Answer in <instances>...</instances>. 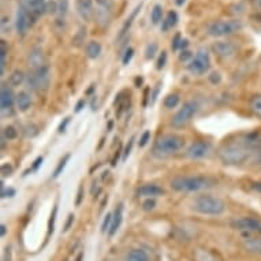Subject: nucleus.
Masks as SVG:
<instances>
[{"label":"nucleus","mask_w":261,"mask_h":261,"mask_svg":"<svg viewBox=\"0 0 261 261\" xmlns=\"http://www.w3.org/2000/svg\"><path fill=\"white\" fill-rule=\"evenodd\" d=\"M252 149L245 145V142L234 141L224 144L219 150V158L227 166H240L250 158Z\"/></svg>","instance_id":"1"},{"label":"nucleus","mask_w":261,"mask_h":261,"mask_svg":"<svg viewBox=\"0 0 261 261\" xmlns=\"http://www.w3.org/2000/svg\"><path fill=\"white\" fill-rule=\"evenodd\" d=\"M216 182L214 178L205 175L176 176L171 180V189L180 193H192L214 188Z\"/></svg>","instance_id":"2"},{"label":"nucleus","mask_w":261,"mask_h":261,"mask_svg":"<svg viewBox=\"0 0 261 261\" xmlns=\"http://www.w3.org/2000/svg\"><path fill=\"white\" fill-rule=\"evenodd\" d=\"M184 144V137H180L178 134H166V136L158 138V141L154 142L152 152L159 159L168 158V156H171V154L182 149Z\"/></svg>","instance_id":"3"},{"label":"nucleus","mask_w":261,"mask_h":261,"mask_svg":"<svg viewBox=\"0 0 261 261\" xmlns=\"http://www.w3.org/2000/svg\"><path fill=\"white\" fill-rule=\"evenodd\" d=\"M192 208L201 215L219 216L226 211V204L219 197H215L211 194H202L194 198Z\"/></svg>","instance_id":"4"},{"label":"nucleus","mask_w":261,"mask_h":261,"mask_svg":"<svg viewBox=\"0 0 261 261\" xmlns=\"http://www.w3.org/2000/svg\"><path fill=\"white\" fill-rule=\"evenodd\" d=\"M244 28V23L240 19H228V21H216L208 26V35L212 37H224L231 36L240 32Z\"/></svg>","instance_id":"5"},{"label":"nucleus","mask_w":261,"mask_h":261,"mask_svg":"<svg viewBox=\"0 0 261 261\" xmlns=\"http://www.w3.org/2000/svg\"><path fill=\"white\" fill-rule=\"evenodd\" d=\"M49 81H51V75L47 64L37 70H32L28 75V85L35 90H47Z\"/></svg>","instance_id":"6"},{"label":"nucleus","mask_w":261,"mask_h":261,"mask_svg":"<svg viewBox=\"0 0 261 261\" xmlns=\"http://www.w3.org/2000/svg\"><path fill=\"white\" fill-rule=\"evenodd\" d=\"M198 111V104L197 101L194 100H190V101H186V103L182 106L179 111L176 112L174 118H172V126L175 128H180L186 126V124L193 119V116L196 115Z\"/></svg>","instance_id":"7"},{"label":"nucleus","mask_w":261,"mask_h":261,"mask_svg":"<svg viewBox=\"0 0 261 261\" xmlns=\"http://www.w3.org/2000/svg\"><path fill=\"white\" fill-rule=\"evenodd\" d=\"M211 67L210 52L206 48H200L193 60L188 64L189 71L194 75H202L205 74Z\"/></svg>","instance_id":"8"},{"label":"nucleus","mask_w":261,"mask_h":261,"mask_svg":"<svg viewBox=\"0 0 261 261\" xmlns=\"http://www.w3.org/2000/svg\"><path fill=\"white\" fill-rule=\"evenodd\" d=\"M230 226L234 230L244 232H252V234H260L261 236V219L244 216V218L232 219Z\"/></svg>","instance_id":"9"},{"label":"nucleus","mask_w":261,"mask_h":261,"mask_svg":"<svg viewBox=\"0 0 261 261\" xmlns=\"http://www.w3.org/2000/svg\"><path fill=\"white\" fill-rule=\"evenodd\" d=\"M32 21H33V18H32V13H29V10L23 6L19 7L17 11V19H15V28H17L18 35H26V32L33 23Z\"/></svg>","instance_id":"10"},{"label":"nucleus","mask_w":261,"mask_h":261,"mask_svg":"<svg viewBox=\"0 0 261 261\" xmlns=\"http://www.w3.org/2000/svg\"><path fill=\"white\" fill-rule=\"evenodd\" d=\"M15 103V97H14L13 90L7 88L6 85L2 86V92H0V107H2V114L3 115H13V107Z\"/></svg>","instance_id":"11"},{"label":"nucleus","mask_w":261,"mask_h":261,"mask_svg":"<svg viewBox=\"0 0 261 261\" xmlns=\"http://www.w3.org/2000/svg\"><path fill=\"white\" fill-rule=\"evenodd\" d=\"M211 150V144L206 141H196L189 146L188 156L190 159H202L205 158Z\"/></svg>","instance_id":"12"},{"label":"nucleus","mask_w":261,"mask_h":261,"mask_svg":"<svg viewBox=\"0 0 261 261\" xmlns=\"http://www.w3.org/2000/svg\"><path fill=\"white\" fill-rule=\"evenodd\" d=\"M214 52L218 56L223 58V59H228L231 58L236 54L237 48L234 44L227 43V41H218V43L214 44Z\"/></svg>","instance_id":"13"},{"label":"nucleus","mask_w":261,"mask_h":261,"mask_svg":"<svg viewBox=\"0 0 261 261\" xmlns=\"http://www.w3.org/2000/svg\"><path fill=\"white\" fill-rule=\"evenodd\" d=\"M242 248L250 254L261 256V236H249L242 241Z\"/></svg>","instance_id":"14"},{"label":"nucleus","mask_w":261,"mask_h":261,"mask_svg":"<svg viewBox=\"0 0 261 261\" xmlns=\"http://www.w3.org/2000/svg\"><path fill=\"white\" fill-rule=\"evenodd\" d=\"M77 11L84 21H90L94 15L92 0H77Z\"/></svg>","instance_id":"15"},{"label":"nucleus","mask_w":261,"mask_h":261,"mask_svg":"<svg viewBox=\"0 0 261 261\" xmlns=\"http://www.w3.org/2000/svg\"><path fill=\"white\" fill-rule=\"evenodd\" d=\"M137 193L140 197L154 198V197H159V196H163V194H164V190H163L160 186H158V185L146 184L138 189Z\"/></svg>","instance_id":"16"},{"label":"nucleus","mask_w":261,"mask_h":261,"mask_svg":"<svg viewBox=\"0 0 261 261\" xmlns=\"http://www.w3.org/2000/svg\"><path fill=\"white\" fill-rule=\"evenodd\" d=\"M29 66L32 70H37L40 67L45 66V58H44L43 49L41 48H35L29 54Z\"/></svg>","instance_id":"17"},{"label":"nucleus","mask_w":261,"mask_h":261,"mask_svg":"<svg viewBox=\"0 0 261 261\" xmlns=\"http://www.w3.org/2000/svg\"><path fill=\"white\" fill-rule=\"evenodd\" d=\"M15 103H17L18 110L21 112L29 111V108L32 107V97H30V94L28 93V92L22 90V92H19V93L17 94Z\"/></svg>","instance_id":"18"},{"label":"nucleus","mask_w":261,"mask_h":261,"mask_svg":"<svg viewBox=\"0 0 261 261\" xmlns=\"http://www.w3.org/2000/svg\"><path fill=\"white\" fill-rule=\"evenodd\" d=\"M194 260L196 261H222L214 252H211L208 249L197 248L193 253Z\"/></svg>","instance_id":"19"},{"label":"nucleus","mask_w":261,"mask_h":261,"mask_svg":"<svg viewBox=\"0 0 261 261\" xmlns=\"http://www.w3.org/2000/svg\"><path fill=\"white\" fill-rule=\"evenodd\" d=\"M122 219H123V205L120 204V205L115 210V212H114L112 224H111V228H110V231H108V236L110 237L115 236V232L119 230L120 224H122Z\"/></svg>","instance_id":"20"},{"label":"nucleus","mask_w":261,"mask_h":261,"mask_svg":"<svg viewBox=\"0 0 261 261\" xmlns=\"http://www.w3.org/2000/svg\"><path fill=\"white\" fill-rule=\"evenodd\" d=\"M85 52L89 59H97L101 54V44L99 41H89L86 44Z\"/></svg>","instance_id":"21"},{"label":"nucleus","mask_w":261,"mask_h":261,"mask_svg":"<svg viewBox=\"0 0 261 261\" xmlns=\"http://www.w3.org/2000/svg\"><path fill=\"white\" fill-rule=\"evenodd\" d=\"M126 261H150V258L145 250H142V249H133V250H130L127 253Z\"/></svg>","instance_id":"22"},{"label":"nucleus","mask_w":261,"mask_h":261,"mask_svg":"<svg viewBox=\"0 0 261 261\" xmlns=\"http://www.w3.org/2000/svg\"><path fill=\"white\" fill-rule=\"evenodd\" d=\"M141 7H142V3H140V5H138L137 7H136V9L133 10V13L130 14V17H128L127 19H126V22H124L123 28H122V30H120L119 39H122V37H123V36L126 35V33H127L128 29H130V26H132V23H133V21H134V19H136V17H137V15H138V13L141 11Z\"/></svg>","instance_id":"23"},{"label":"nucleus","mask_w":261,"mask_h":261,"mask_svg":"<svg viewBox=\"0 0 261 261\" xmlns=\"http://www.w3.org/2000/svg\"><path fill=\"white\" fill-rule=\"evenodd\" d=\"M249 108L253 112V115L261 119V94H254L249 100Z\"/></svg>","instance_id":"24"},{"label":"nucleus","mask_w":261,"mask_h":261,"mask_svg":"<svg viewBox=\"0 0 261 261\" xmlns=\"http://www.w3.org/2000/svg\"><path fill=\"white\" fill-rule=\"evenodd\" d=\"M25 78H26V75L23 71H21V70H15V71H13V73H11V75H10L9 84L13 86V88H17V86H19L23 84Z\"/></svg>","instance_id":"25"},{"label":"nucleus","mask_w":261,"mask_h":261,"mask_svg":"<svg viewBox=\"0 0 261 261\" xmlns=\"http://www.w3.org/2000/svg\"><path fill=\"white\" fill-rule=\"evenodd\" d=\"M178 23V14L175 11H170L167 14V18L163 21V26H162V30L163 32H167L168 29H171L174 26Z\"/></svg>","instance_id":"26"},{"label":"nucleus","mask_w":261,"mask_h":261,"mask_svg":"<svg viewBox=\"0 0 261 261\" xmlns=\"http://www.w3.org/2000/svg\"><path fill=\"white\" fill-rule=\"evenodd\" d=\"M163 18V7L162 5H154L152 11H150V19H152V23L153 25H158L160 23Z\"/></svg>","instance_id":"27"},{"label":"nucleus","mask_w":261,"mask_h":261,"mask_svg":"<svg viewBox=\"0 0 261 261\" xmlns=\"http://www.w3.org/2000/svg\"><path fill=\"white\" fill-rule=\"evenodd\" d=\"M70 158H71V156L67 153V154H64L63 158L60 159V162H59V164H58V167L55 168V171H54V174H52V179H56V178H58V176H59L62 172H63L64 167H66V164H67V162L70 160Z\"/></svg>","instance_id":"28"},{"label":"nucleus","mask_w":261,"mask_h":261,"mask_svg":"<svg viewBox=\"0 0 261 261\" xmlns=\"http://www.w3.org/2000/svg\"><path fill=\"white\" fill-rule=\"evenodd\" d=\"M179 104V96L175 93L168 94L167 97L164 99V107L168 108V110H172V108H175L176 106Z\"/></svg>","instance_id":"29"},{"label":"nucleus","mask_w":261,"mask_h":261,"mask_svg":"<svg viewBox=\"0 0 261 261\" xmlns=\"http://www.w3.org/2000/svg\"><path fill=\"white\" fill-rule=\"evenodd\" d=\"M158 51H159V45H158V44H156V43L148 44V45H146V48H145V58L148 60L153 59L154 55L158 54Z\"/></svg>","instance_id":"30"},{"label":"nucleus","mask_w":261,"mask_h":261,"mask_svg":"<svg viewBox=\"0 0 261 261\" xmlns=\"http://www.w3.org/2000/svg\"><path fill=\"white\" fill-rule=\"evenodd\" d=\"M85 37H86V28H81L77 35L74 36L73 44L75 45V47H80V45H82V43H85Z\"/></svg>","instance_id":"31"},{"label":"nucleus","mask_w":261,"mask_h":261,"mask_svg":"<svg viewBox=\"0 0 261 261\" xmlns=\"http://www.w3.org/2000/svg\"><path fill=\"white\" fill-rule=\"evenodd\" d=\"M18 136V132L15 130V127H13V126H7V127H5V130H3V137L6 138V140H15Z\"/></svg>","instance_id":"32"},{"label":"nucleus","mask_w":261,"mask_h":261,"mask_svg":"<svg viewBox=\"0 0 261 261\" xmlns=\"http://www.w3.org/2000/svg\"><path fill=\"white\" fill-rule=\"evenodd\" d=\"M69 10V0H59L58 2V14L60 17H64Z\"/></svg>","instance_id":"33"},{"label":"nucleus","mask_w":261,"mask_h":261,"mask_svg":"<svg viewBox=\"0 0 261 261\" xmlns=\"http://www.w3.org/2000/svg\"><path fill=\"white\" fill-rule=\"evenodd\" d=\"M0 172H2V176L6 178V176H11L14 172L13 166L10 164V163H5V164H2V167H0Z\"/></svg>","instance_id":"34"},{"label":"nucleus","mask_w":261,"mask_h":261,"mask_svg":"<svg viewBox=\"0 0 261 261\" xmlns=\"http://www.w3.org/2000/svg\"><path fill=\"white\" fill-rule=\"evenodd\" d=\"M112 218H114V215L107 214V216H106V219H104L103 224H101V231L103 232L110 231V228H111V224H112Z\"/></svg>","instance_id":"35"},{"label":"nucleus","mask_w":261,"mask_h":261,"mask_svg":"<svg viewBox=\"0 0 261 261\" xmlns=\"http://www.w3.org/2000/svg\"><path fill=\"white\" fill-rule=\"evenodd\" d=\"M166 63H167V52L163 51L162 54H160V56H159L158 64H156V67H158V70L164 69V66H166Z\"/></svg>","instance_id":"36"},{"label":"nucleus","mask_w":261,"mask_h":261,"mask_svg":"<svg viewBox=\"0 0 261 261\" xmlns=\"http://www.w3.org/2000/svg\"><path fill=\"white\" fill-rule=\"evenodd\" d=\"M150 136H152V134H150L149 130H146V132H144V133H142L141 138H140V141H138V145H140V148H144V146H145L146 144L150 141Z\"/></svg>","instance_id":"37"},{"label":"nucleus","mask_w":261,"mask_h":261,"mask_svg":"<svg viewBox=\"0 0 261 261\" xmlns=\"http://www.w3.org/2000/svg\"><path fill=\"white\" fill-rule=\"evenodd\" d=\"M154 206H156V200L154 198H146L145 201L142 202V208L145 211L154 210Z\"/></svg>","instance_id":"38"},{"label":"nucleus","mask_w":261,"mask_h":261,"mask_svg":"<svg viewBox=\"0 0 261 261\" xmlns=\"http://www.w3.org/2000/svg\"><path fill=\"white\" fill-rule=\"evenodd\" d=\"M47 13L48 14H58V2L48 0L47 2Z\"/></svg>","instance_id":"39"},{"label":"nucleus","mask_w":261,"mask_h":261,"mask_svg":"<svg viewBox=\"0 0 261 261\" xmlns=\"http://www.w3.org/2000/svg\"><path fill=\"white\" fill-rule=\"evenodd\" d=\"M3 180H2V197L6 198V197H14L15 196V190L11 188L9 189H5V186H3Z\"/></svg>","instance_id":"40"},{"label":"nucleus","mask_w":261,"mask_h":261,"mask_svg":"<svg viewBox=\"0 0 261 261\" xmlns=\"http://www.w3.org/2000/svg\"><path fill=\"white\" fill-rule=\"evenodd\" d=\"M133 55H134V49H133V48H127V49H126V52H124L123 59H122L123 64H128V63H130V60L133 59Z\"/></svg>","instance_id":"41"},{"label":"nucleus","mask_w":261,"mask_h":261,"mask_svg":"<svg viewBox=\"0 0 261 261\" xmlns=\"http://www.w3.org/2000/svg\"><path fill=\"white\" fill-rule=\"evenodd\" d=\"M179 60L180 62H189V63H190L193 60V54L190 51H188V49H185V51L180 52Z\"/></svg>","instance_id":"42"},{"label":"nucleus","mask_w":261,"mask_h":261,"mask_svg":"<svg viewBox=\"0 0 261 261\" xmlns=\"http://www.w3.org/2000/svg\"><path fill=\"white\" fill-rule=\"evenodd\" d=\"M9 52V47H7V43L5 40L0 41V59H6V55Z\"/></svg>","instance_id":"43"},{"label":"nucleus","mask_w":261,"mask_h":261,"mask_svg":"<svg viewBox=\"0 0 261 261\" xmlns=\"http://www.w3.org/2000/svg\"><path fill=\"white\" fill-rule=\"evenodd\" d=\"M56 212H58V206H55V208H54V212H52L51 219H49V223H48V232H49V234H51V232H54V222H55Z\"/></svg>","instance_id":"44"},{"label":"nucleus","mask_w":261,"mask_h":261,"mask_svg":"<svg viewBox=\"0 0 261 261\" xmlns=\"http://www.w3.org/2000/svg\"><path fill=\"white\" fill-rule=\"evenodd\" d=\"M133 144H134V137H132V140L128 141V144L126 145V148H124L123 160H126V159L128 158V154H130V152H132V148H133Z\"/></svg>","instance_id":"45"},{"label":"nucleus","mask_w":261,"mask_h":261,"mask_svg":"<svg viewBox=\"0 0 261 261\" xmlns=\"http://www.w3.org/2000/svg\"><path fill=\"white\" fill-rule=\"evenodd\" d=\"M41 164H43V158L40 156V158H37L35 162H33V166H32V168H30V171H37Z\"/></svg>","instance_id":"46"},{"label":"nucleus","mask_w":261,"mask_h":261,"mask_svg":"<svg viewBox=\"0 0 261 261\" xmlns=\"http://www.w3.org/2000/svg\"><path fill=\"white\" fill-rule=\"evenodd\" d=\"M82 198H84V186H80V189H78V197L77 200H75V205L80 206L81 205V202H82Z\"/></svg>","instance_id":"47"},{"label":"nucleus","mask_w":261,"mask_h":261,"mask_svg":"<svg viewBox=\"0 0 261 261\" xmlns=\"http://www.w3.org/2000/svg\"><path fill=\"white\" fill-rule=\"evenodd\" d=\"M180 41H182L180 35H176L175 37H174V40H172V49H178V48L180 47Z\"/></svg>","instance_id":"48"},{"label":"nucleus","mask_w":261,"mask_h":261,"mask_svg":"<svg viewBox=\"0 0 261 261\" xmlns=\"http://www.w3.org/2000/svg\"><path fill=\"white\" fill-rule=\"evenodd\" d=\"M70 123V118L67 116V118H64V120L60 123L59 126V133H64L66 132V127H67V124Z\"/></svg>","instance_id":"49"},{"label":"nucleus","mask_w":261,"mask_h":261,"mask_svg":"<svg viewBox=\"0 0 261 261\" xmlns=\"http://www.w3.org/2000/svg\"><path fill=\"white\" fill-rule=\"evenodd\" d=\"M210 81L212 82V84L220 82V74H219V73H212L210 75Z\"/></svg>","instance_id":"50"},{"label":"nucleus","mask_w":261,"mask_h":261,"mask_svg":"<svg viewBox=\"0 0 261 261\" xmlns=\"http://www.w3.org/2000/svg\"><path fill=\"white\" fill-rule=\"evenodd\" d=\"M84 107H85V100H80L75 106V112H81Z\"/></svg>","instance_id":"51"},{"label":"nucleus","mask_w":261,"mask_h":261,"mask_svg":"<svg viewBox=\"0 0 261 261\" xmlns=\"http://www.w3.org/2000/svg\"><path fill=\"white\" fill-rule=\"evenodd\" d=\"M120 152H122V149H118L116 150V153L114 154V159H112V166H116V162L119 160V156H120Z\"/></svg>","instance_id":"52"},{"label":"nucleus","mask_w":261,"mask_h":261,"mask_svg":"<svg viewBox=\"0 0 261 261\" xmlns=\"http://www.w3.org/2000/svg\"><path fill=\"white\" fill-rule=\"evenodd\" d=\"M252 5H253V7L257 10V11H261V0H253Z\"/></svg>","instance_id":"53"},{"label":"nucleus","mask_w":261,"mask_h":261,"mask_svg":"<svg viewBox=\"0 0 261 261\" xmlns=\"http://www.w3.org/2000/svg\"><path fill=\"white\" fill-rule=\"evenodd\" d=\"M253 190H256L257 193H260L261 194V182H254V184L252 185Z\"/></svg>","instance_id":"54"},{"label":"nucleus","mask_w":261,"mask_h":261,"mask_svg":"<svg viewBox=\"0 0 261 261\" xmlns=\"http://www.w3.org/2000/svg\"><path fill=\"white\" fill-rule=\"evenodd\" d=\"M73 220H74V215H69V220H67V223H66L64 230H69L70 226H71V223H73Z\"/></svg>","instance_id":"55"},{"label":"nucleus","mask_w":261,"mask_h":261,"mask_svg":"<svg viewBox=\"0 0 261 261\" xmlns=\"http://www.w3.org/2000/svg\"><path fill=\"white\" fill-rule=\"evenodd\" d=\"M188 45H189V41L188 40H182V41H180V49H186V48H188Z\"/></svg>","instance_id":"56"},{"label":"nucleus","mask_w":261,"mask_h":261,"mask_svg":"<svg viewBox=\"0 0 261 261\" xmlns=\"http://www.w3.org/2000/svg\"><path fill=\"white\" fill-rule=\"evenodd\" d=\"M96 3L100 6V7H106L108 5V0H96Z\"/></svg>","instance_id":"57"},{"label":"nucleus","mask_w":261,"mask_h":261,"mask_svg":"<svg viewBox=\"0 0 261 261\" xmlns=\"http://www.w3.org/2000/svg\"><path fill=\"white\" fill-rule=\"evenodd\" d=\"M257 163H258V164H261V149L257 152Z\"/></svg>","instance_id":"58"},{"label":"nucleus","mask_w":261,"mask_h":261,"mask_svg":"<svg viewBox=\"0 0 261 261\" xmlns=\"http://www.w3.org/2000/svg\"><path fill=\"white\" fill-rule=\"evenodd\" d=\"M185 2H186V0H175L176 6H184Z\"/></svg>","instance_id":"59"},{"label":"nucleus","mask_w":261,"mask_h":261,"mask_svg":"<svg viewBox=\"0 0 261 261\" xmlns=\"http://www.w3.org/2000/svg\"><path fill=\"white\" fill-rule=\"evenodd\" d=\"M6 236V226L5 224H2V237Z\"/></svg>","instance_id":"60"}]
</instances>
